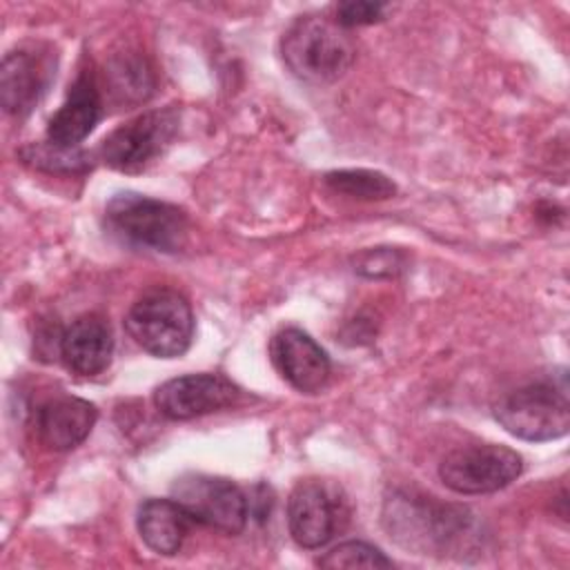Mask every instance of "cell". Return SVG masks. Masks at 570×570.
Returning a JSON list of instances; mask_svg holds the SVG:
<instances>
[{
	"mask_svg": "<svg viewBox=\"0 0 570 570\" xmlns=\"http://www.w3.org/2000/svg\"><path fill=\"white\" fill-rule=\"evenodd\" d=\"M521 470L523 459L517 450L476 443L448 452L439 465V476L456 494H490L517 481Z\"/></svg>",
	"mask_w": 570,
	"mask_h": 570,
	"instance_id": "cell-6",
	"label": "cell"
},
{
	"mask_svg": "<svg viewBox=\"0 0 570 570\" xmlns=\"http://www.w3.org/2000/svg\"><path fill=\"white\" fill-rule=\"evenodd\" d=\"M56 76V53L38 42L4 53L0 67V100L7 114L27 116L47 94Z\"/></svg>",
	"mask_w": 570,
	"mask_h": 570,
	"instance_id": "cell-10",
	"label": "cell"
},
{
	"mask_svg": "<svg viewBox=\"0 0 570 570\" xmlns=\"http://www.w3.org/2000/svg\"><path fill=\"white\" fill-rule=\"evenodd\" d=\"M321 568H392V559H387L379 548L365 541H343L330 552H325L318 561Z\"/></svg>",
	"mask_w": 570,
	"mask_h": 570,
	"instance_id": "cell-19",
	"label": "cell"
},
{
	"mask_svg": "<svg viewBox=\"0 0 570 570\" xmlns=\"http://www.w3.org/2000/svg\"><path fill=\"white\" fill-rule=\"evenodd\" d=\"M22 156L27 163L47 171H78L87 165L85 160L87 156L76 147H58V145H51L49 140L42 145L27 147Z\"/></svg>",
	"mask_w": 570,
	"mask_h": 570,
	"instance_id": "cell-21",
	"label": "cell"
},
{
	"mask_svg": "<svg viewBox=\"0 0 570 570\" xmlns=\"http://www.w3.org/2000/svg\"><path fill=\"white\" fill-rule=\"evenodd\" d=\"M269 358L276 372L303 394H316L327 385L330 356L301 327L278 330L269 341Z\"/></svg>",
	"mask_w": 570,
	"mask_h": 570,
	"instance_id": "cell-12",
	"label": "cell"
},
{
	"mask_svg": "<svg viewBox=\"0 0 570 570\" xmlns=\"http://www.w3.org/2000/svg\"><path fill=\"white\" fill-rule=\"evenodd\" d=\"M98 410L94 403L60 394L47 399L36 410V432L42 445L53 452H67L78 448L96 425Z\"/></svg>",
	"mask_w": 570,
	"mask_h": 570,
	"instance_id": "cell-13",
	"label": "cell"
},
{
	"mask_svg": "<svg viewBox=\"0 0 570 570\" xmlns=\"http://www.w3.org/2000/svg\"><path fill=\"white\" fill-rule=\"evenodd\" d=\"M191 517L174 499H147L138 508V534L149 550L171 557L183 548Z\"/></svg>",
	"mask_w": 570,
	"mask_h": 570,
	"instance_id": "cell-16",
	"label": "cell"
},
{
	"mask_svg": "<svg viewBox=\"0 0 570 570\" xmlns=\"http://www.w3.org/2000/svg\"><path fill=\"white\" fill-rule=\"evenodd\" d=\"M347 521L345 499L323 481L305 479L294 485L287 499V528L292 539L316 550L325 546Z\"/></svg>",
	"mask_w": 570,
	"mask_h": 570,
	"instance_id": "cell-9",
	"label": "cell"
},
{
	"mask_svg": "<svg viewBox=\"0 0 570 570\" xmlns=\"http://www.w3.org/2000/svg\"><path fill=\"white\" fill-rule=\"evenodd\" d=\"M323 180L332 191L356 200H387L396 194L394 180L374 169H336Z\"/></svg>",
	"mask_w": 570,
	"mask_h": 570,
	"instance_id": "cell-18",
	"label": "cell"
},
{
	"mask_svg": "<svg viewBox=\"0 0 570 570\" xmlns=\"http://www.w3.org/2000/svg\"><path fill=\"white\" fill-rule=\"evenodd\" d=\"M281 56L292 76L309 85L338 80L354 62L356 47L334 18L307 13L296 18L281 38Z\"/></svg>",
	"mask_w": 570,
	"mask_h": 570,
	"instance_id": "cell-2",
	"label": "cell"
},
{
	"mask_svg": "<svg viewBox=\"0 0 570 570\" xmlns=\"http://www.w3.org/2000/svg\"><path fill=\"white\" fill-rule=\"evenodd\" d=\"M385 11H387V4H383V2L350 0V2H341V4L336 7L334 20H336L343 29H352V27L374 24V22L383 20Z\"/></svg>",
	"mask_w": 570,
	"mask_h": 570,
	"instance_id": "cell-22",
	"label": "cell"
},
{
	"mask_svg": "<svg viewBox=\"0 0 570 570\" xmlns=\"http://www.w3.org/2000/svg\"><path fill=\"white\" fill-rule=\"evenodd\" d=\"M238 394V387L220 374H185L158 385L154 405L165 419L187 421L234 405Z\"/></svg>",
	"mask_w": 570,
	"mask_h": 570,
	"instance_id": "cell-11",
	"label": "cell"
},
{
	"mask_svg": "<svg viewBox=\"0 0 570 570\" xmlns=\"http://www.w3.org/2000/svg\"><path fill=\"white\" fill-rule=\"evenodd\" d=\"M125 330L138 347L156 358L185 354L194 338V312L176 289L156 287L145 292L127 312Z\"/></svg>",
	"mask_w": 570,
	"mask_h": 570,
	"instance_id": "cell-5",
	"label": "cell"
},
{
	"mask_svg": "<svg viewBox=\"0 0 570 570\" xmlns=\"http://www.w3.org/2000/svg\"><path fill=\"white\" fill-rule=\"evenodd\" d=\"M352 267L365 278H396L405 272L407 256L396 247H370L354 256Z\"/></svg>",
	"mask_w": 570,
	"mask_h": 570,
	"instance_id": "cell-20",
	"label": "cell"
},
{
	"mask_svg": "<svg viewBox=\"0 0 570 570\" xmlns=\"http://www.w3.org/2000/svg\"><path fill=\"white\" fill-rule=\"evenodd\" d=\"M178 109H151L116 127L100 145V158L107 167L125 174L145 169L174 140L178 131Z\"/></svg>",
	"mask_w": 570,
	"mask_h": 570,
	"instance_id": "cell-8",
	"label": "cell"
},
{
	"mask_svg": "<svg viewBox=\"0 0 570 570\" xmlns=\"http://www.w3.org/2000/svg\"><path fill=\"white\" fill-rule=\"evenodd\" d=\"M114 356V334L105 316H78L60 338V358L78 376H96L107 370Z\"/></svg>",
	"mask_w": 570,
	"mask_h": 570,
	"instance_id": "cell-15",
	"label": "cell"
},
{
	"mask_svg": "<svg viewBox=\"0 0 570 570\" xmlns=\"http://www.w3.org/2000/svg\"><path fill=\"white\" fill-rule=\"evenodd\" d=\"M171 499L191 521L225 534H240L247 525V494L229 479L212 474H183L171 485Z\"/></svg>",
	"mask_w": 570,
	"mask_h": 570,
	"instance_id": "cell-7",
	"label": "cell"
},
{
	"mask_svg": "<svg viewBox=\"0 0 570 570\" xmlns=\"http://www.w3.org/2000/svg\"><path fill=\"white\" fill-rule=\"evenodd\" d=\"M102 116V96L91 73H80L69 87L65 102L49 118L47 140L58 147H78Z\"/></svg>",
	"mask_w": 570,
	"mask_h": 570,
	"instance_id": "cell-14",
	"label": "cell"
},
{
	"mask_svg": "<svg viewBox=\"0 0 570 570\" xmlns=\"http://www.w3.org/2000/svg\"><path fill=\"white\" fill-rule=\"evenodd\" d=\"M383 528L401 548L439 559H468L483 548L476 514L436 497L396 490L383 503Z\"/></svg>",
	"mask_w": 570,
	"mask_h": 570,
	"instance_id": "cell-1",
	"label": "cell"
},
{
	"mask_svg": "<svg viewBox=\"0 0 570 570\" xmlns=\"http://www.w3.org/2000/svg\"><path fill=\"white\" fill-rule=\"evenodd\" d=\"M107 229L127 245L178 252L187 238V216L178 205L134 191L116 194L105 207Z\"/></svg>",
	"mask_w": 570,
	"mask_h": 570,
	"instance_id": "cell-4",
	"label": "cell"
},
{
	"mask_svg": "<svg viewBox=\"0 0 570 570\" xmlns=\"http://www.w3.org/2000/svg\"><path fill=\"white\" fill-rule=\"evenodd\" d=\"M505 432L523 441H554L568 434L570 396L566 370L503 392L492 405Z\"/></svg>",
	"mask_w": 570,
	"mask_h": 570,
	"instance_id": "cell-3",
	"label": "cell"
},
{
	"mask_svg": "<svg viewBox=\"0 0 570 570\" xmlns=\"http://www.w3.org/2000/svg\"><path fill=\"white\" fill-rule=\"evenodd\" d=\"M156 80L145 58L134 53L114 56L105 67V89L109 100L118 107H134L154 94Z\"/></svg>",
	"mask_w": 570,
	"mask_h": 570,
	"instance_id": "cell-17",
	"label": "cell"
}]
</instances>
